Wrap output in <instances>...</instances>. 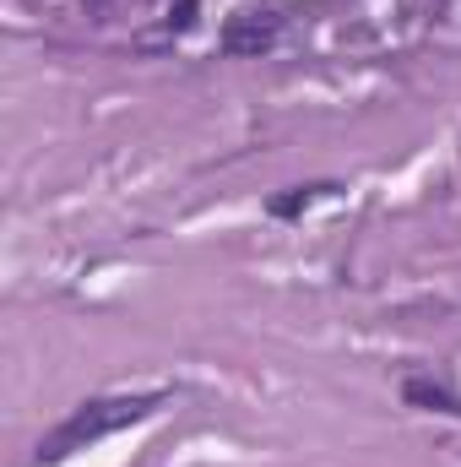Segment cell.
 <instances>
[{
  "label": "cell",
  "mask_w": 461,
  "mask_h": 467,
  "mask_svg": "<svg viewBox=\"0 0 461 467\" xmlns=\"http://www.w3.org/2000/svg\"><path fill=\"white\" fill-rule=\"evenodd\" d=\"M282 38V11L271 5H239L223 22V49L229 55H266Z\"/></svg>",
  "instance_id": "7a4b0ae2"
},
{
  "label": "cell",
  "mask_w": 461,
  "mask_h": 467,
  "mask_svg": "<svg viewBox=\"0 0 461 467\" xmlns=\"http://www.w3.org/2000/svg\"><path fill=\"white\" fill-rule=\"evenodd\" d=\"M152 408H163V391H136V397H98V402H82L60 430H49V435L38 441V462H60V457H71V451H87L93 441L141 424Z\"/></svg>",
  "instance_id": "6da1fadb"
},
{
  "label": "cell",
  "mask_w": 461,
  "mask_h": 467,
  "mask_svg": "<svg viewBox=\"0 0 461 467\" xmlns=\"http://www.w3.org/2000/svg\"><path fill=\"white\" fill-rule=\"evenodd\" d=\"M196 11H201V5H196V0H179V5H174V16H169V22H163V38H179V33H185V27H190V22H196Z\"/></svg>",
  "instance_id": "5b68a950"
},
{
  "label": "cell",
  "mask_w": 461,
  "mask_h": 467,
  "mask_svg": "<svg viewBox=\"0 0 461 467\" xmlns=\"http://www.w3.org/2000/svg\"><path fill=\"white\" fill-rule=\"evenodd\" d=\"M402 397H407L413 408H424V413H451V419H461L456 391H446V386H435V380H424V375H413V380L402 386Z\"/></svg>",
  "instance_id": "3957f363"
},
{
  "label": "cell",
  "mask_w": 461,
  "mask_h": 467,
  "mask_svg": "<svg viewBox=\"0 0 461 467\" xmlns=\"http://www.w3.org/2000/svg\"><path fill=\"white\" fill-rule=\"evenodd\" d=\"M326 191H337V185H293L288 196H271V218H299L315 196H326Z\"/></svg>",
  "instance_id": "277c9868"
}]
</instances>
